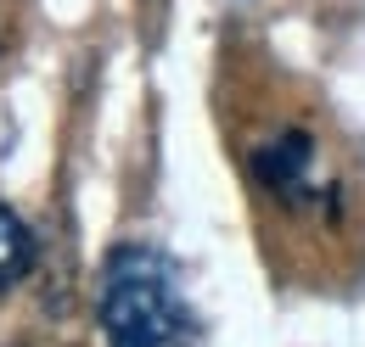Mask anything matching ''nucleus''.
Masks as SVG:
<instances>
[{
	"label": "nucleus",
	"mask_w": 365,
	"mask_h": 347,
	"mask_svg": "<svg viewBox=\"0 0 365 347\" xmlns=\"http://www.w3.org/2000/svg\"><path fill=\"white\" fill-rule=\"evenodd\" d=\"M96 325L107 347H197V314L180 292V269L152 241L113 247L96 280Z\"/></svg>",
	"instance_id": "nucleus-1"
},
{
	"label": "nucleus",
	"mask_w": 365,
	"mask_h": 347,
	"mask_svg": "<svg viewBox=\"0 0 365 347\" xmlns=\"http://www.w3.org/2000/svg\"><path fill=\"white\" fill-rule=\"evenodd\" d=\"M309 163H315V140L304 129H287L281 140H270L259 157H253V174L259 185L281 196V202H304L309 196Z\"/></svg>",
	"instance_id": "nucleus-2"
},
{
	"label": "nucleus",
	"mask_w": 365,
	"mask_h": 347,
	"mask_svg": "<svg viewBox=\"0 0 365 347\" xmlns=\"http://www.w3.org/2000/svg\"><path fill=\"white\" fill-rule=\"evenodd\" d=\"M29 269H34V235H29V224H23V218L0 202V292H6V286H17Z\"/></svg>",
	"instance_id": "nucleus-3"
}]
</instances>
